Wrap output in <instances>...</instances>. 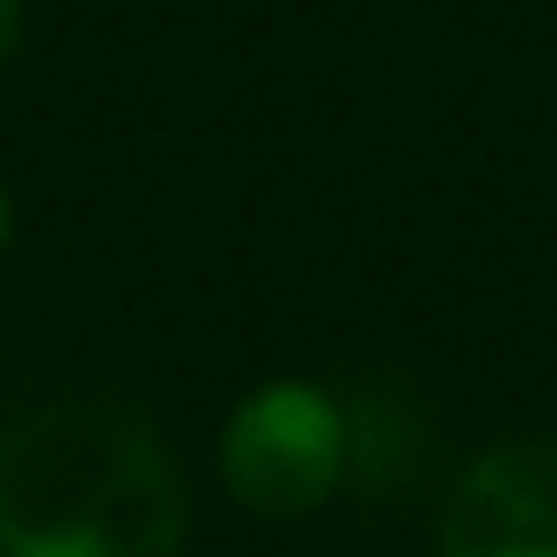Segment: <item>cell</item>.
<instances>
[{
    "mask_svg": "<svg viewBox=\"0 0 557 557\" xmlns=\"http://www.w3.org/2000/svg\"><path fill=\"white\" fill-rule=\"evenodd\" d=\"M8 557H177L184 479L145 413L53 400L0 433Z\"/></svg>",
    "mask_w": 557,
    "mask_h": 557,
    "instance_id": "cell-1",
    "label": "cell"
},
{
    "mask_svg": "<svg viewBox=\"0 0 557 557\" xmlns=\"http://www.w3.org/2000/svg\"><path fill=\"white\" fill-rule=\"evenodd\" d=\"M348 472V413L315 381H269L223 426V485L256 518H309Z\"/></svg>",
    "mask_w": 557,
    "mask_h": 557,
    "instance_id": "cell-2",
    "label": "cell"
},
{
    "mask_svg": "<svg viewBox=\"0 0 557 557\" xmlns=\"http://www.w3.org/2000/svg\"><path fill=\"white\" fill-rule=\"evenodd\" d=\"M446 557H557V440L479 453L440 518Z\"/></svg>",
    "mask_w": 557,
    "mask_h": 557,
    "instance_id": "cell-3",
    "label": "cell"
},
{
    "mask_svg": "<svg viewBox=\"0 0 557 557\" xmlns=\"http://www.w3.org/2000/svg\"><path fill=\"white\" fill-rule=\"evenodd\" d=\"M21 21H27V0H0V66L21 47Z\"/></svg>",
    "mask_w": 557,
    "mask_h": 557,
    "instance_id": "cell-4",
    "label": "cell"
},
{
    "mask_svg": "<svg viewBox=\"0 0 557 557\" xmlns=\"http://www.w3.org/2000/svg\"><path fill=\"white\" fill-rule=\"evenodd\" d=\"M0 249H8V190H0Z\"/></svg>",
    "mask_w": 557,
    "mask_h": 557,
    "instance_id": "cell-5",
    "label": "cell"
}]
</instances>
